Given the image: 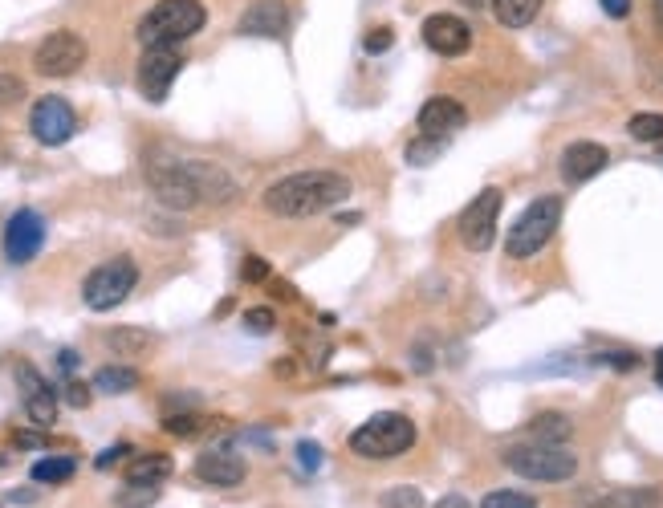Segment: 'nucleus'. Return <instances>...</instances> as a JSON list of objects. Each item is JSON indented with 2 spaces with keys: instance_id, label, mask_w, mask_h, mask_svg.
<instances>
[{
  "instance_id": "f257e3e1",
  "label": "nucleus",
  "mask_w": 663,
  "mask_h": 508,
  "mask_svg": "<svg viewBox=\"0 0 663 508\" xmlns=\"http://www.w3.org/2000/svg\"><path fill=\"white\" fill-rule=\"evenodd\" d=\"M350 196V179L342 171H293L277 183L265 187V212L281 216V220H310V216H322L330 208H338L342 200Z\"/></svg>"
},
{
  "instance_id": "f03ea898",
  "label": "nucleus",
  "mask_w": 663,
  "mask_h": 508,
  "mask_svg": "<svg viewBox=\"0 0 663 508\" xmlns=\"http://www.w3.org/2000/svg\"><path fill=\"white\" fill-rule=\"evenodd\" d=\"M208 25V9L200 0H159L151 5L135 29L139 45L143 49H155V45H184L192 41L200 29Z\"/></svg>"
},
{
  "instance_id": "7ed1b4c3",
  "label": "nucleus",
  "mask_w": 663,
  "mask_h": 508,
  "mask_svg": "<svg viewBox=\"0 0 663 508\" xmlns=\"http://www.w3.org/2000/svg\"><path fill=\"white\" fill-rule=\"evenodd\" d=\"M415 448V423L399 411H379L363 427L350 431V452L358 460H399Z\"/></svg>"
},
{
  "instance_id": "20e7f679",
  "label": "nucleus",
  "mask_w": 663,
  "mask_h": 508,
  "mask_svg": "<svg viewBox=\"0 0 663 508\" xmlns=\"http://www.w3.org/2000/svg\"><path fill=\"white\" fill-rule=\"evenodd\" d=\"M505 468L517 472L521 480H537V484H566L578 472V456L566 452V443H513L505 448Z\"/></svg>"
},
{
  "instance_id": "39448f33",
  "label": "nucleus",
  "mask_w": 663,
  "mask_h": 508,
  "mask_svg": "<svg viewBox=\"0 0 663 508\" xmlns=\"http://www.w3.org/2000/svg\"><path fill=\"white\" fill-rule=\"evenodd\" d=\"M558 224H562V200H558V196H537V200L513 220V228H509V236H505L509 261H529V257H537V252L554 240Z\"/></svg>"
},
{
  "instance_id": "423d86ee",
  "label": "nucleus",
  "mask_w": 663,
  "mask_h": 508,
  "mask_svg": "<svg viewBox=\"0 0 663 508\" xmlns=\"http://www.w3.org/2000/svg\"><path fill=\"white\" fill-rule=\"evenodd\" d=\"M135 285H139V265L131 257H110L82 281V301H86V309L106 313V309L123 305L135 293Z\"/></svg>"
},
{
  "instance_id": "0eeeda50",
  "label": "nucleus",
  "mask_w": 663,
  "mask_h": 508,
  "mask_svg": "<svg viewBox=\"0 0 663 508\" xmlns=\"http://www.w3.org/2000/svg\"><path fill=\"white\" fill-rule=\"evenodd\" d=\"M501 187H485V192H476V200H468V208L460 212L456 220V232H460V244L468 252H489L493 240H497V220H501Z\"/></svg>"
},
{
  "instance_id": "6e6552de",
  "label": "nucleus",
  "mask_w": 663,
  "mask_h": 508,
  "mask_svg": "<svg viewBox=\"0 0 663 508\" xmlns=\"http://www.w3.org/2000/svg\"><path fill=\"white\" fill-rule=\"evenodd\" d=\"M86 37L74 29H57L33 49V70L45 78H70L86 66Z\"/></svg>"
},
{
  "instance_id": "1a4fd4ad",
  "label": "nucleus",
  "mask_w": 663,
  "mask_h": 508,
  "mask_svg": "<svg viewBox=\"0 0 663 508\" xmlns=\"http://www.w3.org/2000/svg\"><path fill=\"white\" fill-rule=\"evenodd\" d=\"M147 183H151V192L159 196L163 208H175V212L200 208V192H196V183H192V175H188L184 163H175V159L147 163Z\"/></svg>"
},
{
  "instance_id": "9d476101",
  "label": "nucleus",
  "mask_w": 663,
  "mask_h": 508,
  "mask_svg": "<svg viewBox=\"0 0 663 508\" xmlns=\"http://www.w3.org/2000/svg\"><path fill=\"white\" fill-rule=\"evenodd\" d=\"M29 131H33V139L41 147H62L78 131V114H74V106L66 98H57V94L37 98L33 110H29Z\"/></svg>"
},
{
  "instance_id": "9b49d317",
  "label": "nucleus",
  "mask_w": 663,
  "mask_h": 508,
  "mask_svg": "<svg viewBox=\"0 0 663 508\" xmlns=\"http://www.w3.org/2000/svg\"><path fill=\"white\" fill-rule=\"evenodd\" d=\"M184 70V57H179V45H155V49H143V61H139V90L147 102H163L171 82Z\"/></svg>"
},
{
  "instance_id": "f8f14e48",
  "label": "nucleus",
  "mask_w": 663,
  "mask_h": 508,
  "mask_svg": "<svg viewBox=\"0 0 663 508\" xmlns=\"http://www.w3.org/2000/svg\"><path fill=\"white\" fill-rule=\"evenodd\" d=\"M45 232L49 228H45L41 212H33V208L13 212L9 224H5V261L9 265H29L41 252V244H45Z\"/></svg>"
},
{
  "instance_id": "ddd939ff",
  "label": "nucleus",
  "mask_w": 663,
  "mask_h": 508,
  "mask_svg": "<svg viewBox=\"0 0 663 508\" xmlns=\"http://www.w3.org/2000/svg\"><path fill=\"white\" fill-rule=\"evenodd\" d=\"M419 33H424V45L440 57H464L472 49V25L456 13H432Z\"/></svg>"
},
{
  "instance_id": "4468645a",
  "label": "nucleus",
  "mask_w": 663,
  "mask_h": 508,
  "mask_svg": "<svg viewBox=\"0 0 663 508\" xmlns=\"http://www.w3.org/2000/svg\"><path fill=\"white\" fill-rule=\"evenodd\" d=\"M17 383H21V395H25V415H29V423L33 427H53L57 423V391L45 383V378L29 366V362H21L17 366Z\"/></svg>"
},
{
  "instance_id": "2eb2a0df",
  "label": "nucleus",
  "mask_w": 663,
  "mask_h": 508,
  "mask_svg": "<svg viewBox=\"0 0 663 508\" xmlns=\"http://www.w3.org/2000/svg\"><path fill=\"white\" fill-rule=\"evenodd\" d=\"M464 122H468V110L456 102V98H428L424 106H419L415 114V126H419V135H432V139H448L456 131H464Z\"/></svg>"
},
{
  "instance_id": "dca6fc26",
  "label": "nucleus",
  "mask_w": 663,
  "mask_h": 508,
  "mask_svg": "<svg viewBox=\"0 0 663 508\" xmlns=\"http://www.w3.org/2000/svg\"><path fill=\"white\" fill-rule=\"evenodd\" d=\"M611 163V151L602 147V143H590V139H578L562 151V179L570 187H582L586 179H594L598 171H607Z\"/></svg>"
},
{
  "instance_id": "f3484780",
  "label": "nucleus",
  "mask_w": 663,
  "mask_h": 508,
  "mask_svg": "<svg viewBox=\"0 0 663 508\" xmlns=\"http://www.w3.org/2000/svg\"><path fill=\"white\" fill-rule=\"evenodd\" d=\"M196 192H200V204H232L236 200V179L220 167V163H208V159H188L184 163Z\"/></svg>"
},
{
  "instance_id": "a211bd4d",
  "label": "nucleus",
  "mask_w": 663,
  "mask_h": 508,
  "mask_svg": "<svg viewBox=\"0 0 663 508\" xmlns=\"http://www.w3.org/2000/svg\"><path fill=\"white\" fill-rule=\"evenodd\" d=\"M285 25H289L285 0H253V5L240 13L236 33H240V37H281Z\"/></svg>"
},
{
  "instance_id": "6ab92c4d",
  "label": "nucleus",
  "mask_w": 663,
  "mask_h": 508,
  "mask_svg": "<svg viewBox=\"0 0 663 508\" xmlns=\"http://www.w3.org/2000/svg\"><path fill=\"white\" fill-rule=\"evenodd\" d=\"M196 476L204 484H212V488H236L240 480L249 476V468H245V460H240L236 452H228V448H208V452L196 456Z\"/></svg>"
},
{
  "instance_id": "aec40b11",
  "label": "nucleus",
  "mask_w": 663,
  "mask_h": 508,
  "mask_svg": "<svg viewBox=\"0 0 663 508\" xmlns=\"http://www.w3.org/2000/svg\"><path fill=\"white\" fill-rule=\"evenodd\" d=\"M586 508H659V488H602L582 496Z\"/></svg>"
},
{
  "instance_id": "412c9836",
  "label": "nucleus",
  "mask_w": 663,
  "mask_h": 508,
  "mask_svg": "<svg viewBox=\"0 0 663 508\" xmlns=\"http://www.w3.org/2000/svg\"><path fill=\"white\" fill-rule=\"evenodd\" d=\"M171 472H175L171 456L147 452V456H135V460L127 464V484H163Z\"/></svg>"
},
{
  "instance_id": "4be33fe9",
  "label": "nucleus",
  "mask_w": 663,
  "mask_h": 508,
  "mask_svg": "<svg viewBox=\"0 0 663 508\" xmlns=\"http://www.w3.org/2000/svg\"><path fill=\"white\" fill-rule=\"evenodd\" d=\"M489 5H493V17L505 29H525V25L537 21V13H541L546 0H489Z\"/></svg>"
},
{
  "instance_id": "5701e85b",
  "label": "nucleus",
  "mask_w": 663,
  "mask_h": 508,
  "mask_svg": "<svg viewBox=\"0 0 663 508\" xmlns=\"http://www.w3.org/2000/svg\"><path fill=\"white\" fill-rule=\"evenodd\" d=\"M106 346H110L118 358H139L143 350H151V346H155V334L135 330V326H118V330H110V334H106Z\"/></svg>"
},
{
  "instance_id": "b1692460",
  "label": "nucleus",
  "mask_w": 663,
  "mask_h": 508,
  "mask_svg": "<svg viewBox=\"0 0 663 508\" xmlns=\"http://www.w3.org/2000/svg\"><path fill=\"white\" fill-rule=\"evenodd\" d=\"M574 435V423L562 415V411H546L529 423V439L533 443H566Z\"/></svg>"
},
{
  "instance_id": "393cba45",
  "label": "nucleus",
  "mask_w": 663,
  "mask_h": 508,
  "mask_svg": "<svg viewBox=\"0 0 663 508\" xmlns=\"http://www.w3.org/2000/svg\"><path fill=\"white\" fill-rule=\"evenodd\" d=\"M90 387L102 391V395H127V391L139 387V370L135 366H102Z\"/></svg>"
},
{
  "instance_id": "a878e982",
  "label": "nucleus",
  "mask_w": 663,
  "mask_h": 508,
  "mask_svg": "<svg viewBox=\"0 0 663 508\" xmlns=\"http://www.w3.org/2000/svg\"><path fill=\"white\" fill-rule=\"evenodd\" d=\"M74 472H78V464H74L70 456H41V460L29 468V476H33L37 484H66Z\"/></svg>"
},
{
  "instance_id": "bb28decb",
  "label": "nucleus",
  "mask_w": 663,
  "mask_h": 508,
  "mask_svg": "<svg viewBox=\"0 0 663 508\" xmlns=\"http://www.w3.org/2000/svg\"><path fill=\"white\" fill-rule=\"evenodd\" d=\"M448 151V139H432V135H415L411 143H407V163H415V167H428L432 159H440Z\"/></svg>"
},
{
  "instance_id": "cd10ccee",
  "label": "nucleus",
  "mask_w": 663,
  "mask_h": 508,
  "mask_svg": "<svg viewBox=\"0 0 663 508\" xmlns=\"http://www.w3.org/2000/svg\"><path fill=\"white\" fill-rule=\"evenodd\" d=\"M627 135L635 143H663V114H635L627 122Z\"/></svg>"
},
{
  "instance_id": "c85d7f7f",
  "label": "nucleus",
  "mask_w": 663,
  "mask_h": 508,
  "mask_svg": "<svg viewBox=\"0 0 663 508\" xmlns=\"http://www.w3.org/2000/svg\"><path fill=\"white\" fill-rule=\"evenodd\" d=\"M159 484H127L123 492L114 496V504L118 508H151V504H159Z\"/></svg>"
},
{
  "instance_id": "c756f323",
  "label": "nucleus",
  "mask_w": 663,
  "mask_h": 508,
  "mask_svg": "<svg viewBox=\"0 0 663 508\" xmlns=\"http://www.w3.org/2000/svg\"><path fill=\"white\" fill-rule=\"evenodd\" d=\"M379 508H424V492L415 484H395L379 496Z\"/></svg>"
},
{
  "instance_id": "7c9ffc66",
  "label": "nucleus",
  "mask_w": 663,
  "mask_h": 508,
  "mask_svg": "<svg viewBox=\"0 0 663 508\" xmlns=\"http://www.w3.org/2000/svg\"><path fill=\"white\" fill-rule=\"evenodd\" d=\"M480 508H537V500L529 492H513V488H497V492H485Z\"/></svg>"
},
{
  "instance_id": "2f4dec72",
  "label": "nucleus",
  "mask_w": 663,
  "mask_h": 508,
  "mask_svg": "<svg viewBox=\"0 0 663 508\" xmlns=\"http://www.w3.org/2000/svg\"><path fill=\"white\" fill-rule=\"evenodd\" d=\"M200 427H204V419H200V415H188V411H184V415L175 411V415H167V419H163V431H167V435H175V439H192Z\"/></svg>"
},
{
  "instance_id": "473e14b6",
  "label": "nucleus",
  "mask_w": 663,
  "mask_h": 508,
  "mask_svg": "<svg viewBox=\"0 0 663 508\" xmlns=\"http://www.w3.org/2000/svg\"><path fill=\"white\" fill-rule=\"evenodd\" d=\"M273 326H277V313H273L269 305H257V309L245 313V330H249V334H269Z\"/></svg>"
},
{
  "instance_id": "72a5a7b5",
  "label": "nucleus",
  "mask_w": 663,
  "mask_h": 508,
  "mask_svg": "<svg viewBox=\"0 0 663 508\" xmlns=\"http://www.w3.org/2000/svg\"><path fill=\"white\" fill-rule=\"evenodd\" d=\"M297 468L301 472H318L322 468V448H318L314 439H301L297 443Z\"/></svg>"
},
{
  "instance_id": "f704fd0d",
  "label": "nucleus",
  "mask_w": 663,
  "mask_h": 508,
  "mask_svg": "<svg viewBox=\"0 0 663 508\" xmlns=\"http://www.w3.org/2000/svg\"><path fill=\"white\" fill-rule=\"evenodd\" d=\"M21 98H25V82L13 74H0V106H13Z\"/></svg>"
},
{
  "instance_id": "c9c22d12",
  "label": "nucleus",
  "mask_w": 663,
  "mask_h": 508,
  "mask_svg": "<svg viewBox=\"0 0 663 508\" xmlns=\"http://www.w3.org/2000/svg\"><path fill=\"white\" fill-rule=\"evenodd\" d=\"M240 277H245L249 285L269 281V261H265V257H245V265H240Z\"/></svg>"
},
{
  "instance_id": "e433bc0d",
  "label": "nucleus",
  "mask_w": 663,
  "mask_h": 508,
  "mask_svg": "<svg viewBox=\"0 0 663 508\" xmlns=\"http://www.w3.org/2000/svg\"><path fill=\"white\" fill-rule=\"evenodd\" d=\"M131 456V443H114V448H106V452H98V460H94V468L98 472H106V468H114V464H123Z\"/></svg>"
},
{
  "instance_id": "4c0bfd02",
  "label": "nucleus",
  "mask_w": 663,
  "mask_h": 508,
  "mask_svg": "<svg viewBox=\"0 0 663 508\" xmlns=\"http://www.w3.org/2000/svg\"><path fill=\"white\" fill-rule=\"evenodd\" d=\"M363 45H367V53H371V57H375V53H387V49L395 45V33H391V29H371Z\"/></svg>"
},
{
  "instance_id": "58836bf2",
  "label": "nucleus",
  "mask_w": 663,
  "mask_h": 508,
  "mask_svg": "<svg viewBox=\"0 0 663 508\" xmlns=\"http://www.w3.org/2000/svg\"><path fill=\"white\" fill-rule=\"evenodd\" d=\"M90 391H94V387H86V383H66V403L82 411V407H90V399H94Z\"/></svg>"
},
{
  "instance_id": "ea45409f",
  "label": "nucleus",
  "mask_w": 663,
  "mask_h": 508,
  "mask_svg": "<svg viewBox=\"0 0 663 508\" xmlns=\"http://www.w3.org/2000/svg\"><path fill=\"white\" fill-rule=\"evenodd\" d=\"M602 362H607V366H615V370H635V366H639V358H635L631 350H615V354H602Z\"/></svg>"
},
{
  "instance_id": "a19ab883",
  "label": "nucleus",
  "mask_w": 663,
  "mask_h": 508,
  "mask_svg": "<svg viewBox=\"0 0 663 508\" xmlns=\"http://www.w3.org/2000/svg\"><path fill=\"white\" fill-rule=\"evenodd\" d=\"M602 13L615 17V21H623V17L631 13V0H602Z\"/></svg>"
},
{
  "instance_id": "79ce46f5",
  "label": "nucleus",
  "mask_w": 663,
  "mask_h": 508,
  "mask_svg": "<svg viewBox=\"0 0 663 508\" xmlns=\"http://www.w3.org/2000/svg\"><path fill=\"white\" fill-rule=\"evenodd\" d=\"M436 508H472V504H468L460 492H448V496H440V500H436Z\"/></svg>"
},
{
  "instance_id": "37998d69",
  "label": "nucleus",
  "mask_w": 663,
  "mask_h": 508,
  "mask_svg": "<svg viewBox=\"0 0 663 508\" xmlns=\"http://www.w3.org/2000/svg\"><path fill=\"white\" fill-rule=\"evenodd\" d=\"M78 362H82V358H78L74 350H62V354H57V366H62L66 374H74V370H78Z\"/></svg>"
},
{
  "instance_id": "c03bdc74",
  "label": "nucleus",
  "mask_w": 663,
  "mask_h": 508,
  "mask_svg": "<svg viewBox=\"0 0 663 508\" xmlns=\"http://www.w3.org/2000/svg\"><path fill=\"white\" fill-rule=\"evenodd\" d=\"M17 443H21V448H41L45 439L41 435H17Z\"/></svg>"
},
{
  "instance_id": "a18cd8bd",
  "label": "nucleus",
  "mask_w": 663,
  "mask_h": 508,
  "mask_svg": "<svg viewBox=\"0 0 663 508\" xmlns=\"http://www.w3.org/2000/svg\"><path fill=\"white\" fill-rule=\"evenodd\" d=\"M655 383H659V387H663V346H659V350H655Z\"/></svg>"
},
{
  "instance_id": "49530a36",
  "label": "nucleus",
  "mask_w": 663,
  "mask_h": 508,
  "mask_svg": "<svg viewBox=\"0 0 663 508\" xmlns=\"http://www.w3.org/2000/svg\"><path fill=\"white\" fill-rule=\"evenodd\" d=\"M9 500H17V504H29V500H33V492H9Z\"/></svg>"
},
{
  "instance_id": "de8ad7c7",
  "label": "nucleus",
  "mask_w": 663,
  "mask_h": 508,
  "mask_svg": "<svg viewBox=\"0 0 663 508\" xmlns=\"http://www.w3.org/2000/svg\"><path fill=\"white\" fill-rule=\"evenodd\" d=\"M464 5H472V9H480V5H485V0H464Z\"/></svg>"
}]
</instances>
